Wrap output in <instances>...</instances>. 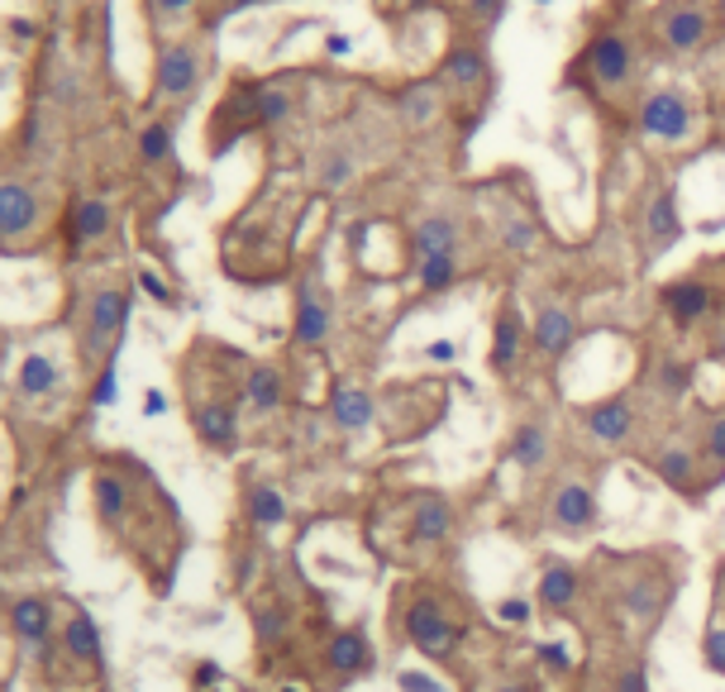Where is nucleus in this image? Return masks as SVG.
Masks as SVG:
<instances>
[{
  "label": "nucleus",
  "instance_id": "f257e3e1",
  "mask_svg": "<svg viewBox=\"0 0 725 692\" xmlns=\"http://www.w3.org/2000/svg\"><path fill=\"white\" fill-rule=\"evenodd\" d=\"M405 630H411V645L420 655H430V659H448L454 655V645H458V630L454 621L434 607L430 597H420L411 602V612H405Z\"/></svg>",
  "mask_w": 725,
  "mask_h": 692
},
{
  "label": "nucleus",
  "instance_id": "f03ea898",
  "mask_svg": "<svg viewBox=\"0 0 725 692\" xmlns=\"http://www.w3.org/2000/svg\"><path fill=\"white\" fill-rule=\"evenodd\" d=\"M640 129L645 134H654V139H688V129H692V110H688V100L678 96V91H654L640 106Z\"/></svg>",
  "mask_w": 725,
  "mask_h": 692
},
{
  "label": "nucleus",
  "instance_id": "7ed1b4c3",
  "mask_svg": "<svg viewBox=\"0 0 725 692\" xmlns=\"http://www.w3.org/2000/svg\"><path fill=\"white\" fill-rule=\"evenodd\" d=\"M201 77V53L192 43H167L158 53V91L163 96H186Z\"/></svg>",
  "mask_w": 725,
  "mask_h": 692
},
{
  "label": "nucleus",
  "instance_id": "20e7f679",
  "mask_svg": "<svg viewBox=\"0 0 725 692\" xmlns=\"http://www.w3.org/2000/svg\"><path fill=\"white\" fill-rule=\"evenodd\" d=\"M129 315V296L120 286H106V292H96L91 301V325H86V354H100L110 344V335L125 325Z\"/></svg>",
  "mask_w": 725,
  "mask_h": 692
},
{
  "label": "nucleus",
  "instance_id": "39448f33",
  "mask_svg": "<svg viewBox=\"0 0 725 692\" xmlns=\"http://www.w3.org/2000/svg\"><path fill=\"white\" fill-rule=\"evenodd\" d=\"M34 215H39L34 192H29L20 177H10L6 186H0V235H6V239H20L24 229L34 225Z\"/></svg>",
  "mask_w": 725,
  "mask_h": 692
},
{
  "label": "nucleus",
  "instance_id": "423d86ee",
  "mask_svg": "<svg viewBox=\"0 0 725 692\" xmlns=\"http://www.w3.org/2000/svg\"><path fill=\"white\" fill-rule=\"evenodd\" d=\"M706 29H712V20H706L702 6H669L663 10V39H669V48H678V53L697 48L706 39Z\"/></svg>",
  "mask_w": 725,
  "mask_h": 692
},
{
  "label": "nucleus",
  "instance_id": "0eeeda50",
  "mask_svg": "<svg viewBox=\"0 0 725 692\" xmlns=\"http://www.w3.org/2000/svg\"><path fill=\"white\" fill-rule=\"evenodd\" d=\"M554 526L559 530H587L597 526V497L583 483H563L554 497Z\"/></svg>",
  "mask_w": 725,
  "mask_h": 692
},
{
  "label": "nucleus",
  "instance_id": "6e6552de",
  "mask_svg": "<svg viewBox=\"0 0 725 692\" xmlns=\"http://www.w3.org/2000/svg\"><path fill=\"white\" fill-rule=\"evenodd\" d=\"M192 421L201 430V440L215 444V450H235L239 440V415L235 407H225V401H206V407H192Z\"/></svg>",
  "mask_w": 725,
  "mask_h": 692
},
{
  "label": "nucleus",
  "instance_id": "1a4fd4ad",
  "mask_svg": "<svg viewBox=\"0 0 725 692\" xmlns=\"http://www.w3.org/2000/svg\"><path fill=\"white\" fill-rule=\"evenodd\" d=\"M587 63H592V72H597L602 86H626V77H630V48H626V39H616V34L597 39L587 48Z\"/></svg>",
  "mask_w": 725,
  "mask_h": 692
},
{
  "label": "nucleus",
  "instance_id": "9d476101",
  "mask_svg": "<svg viewBox=\"0 0 725 692\" xmlns=\"http://www.w3.org/2000/svg\"><path fill=\"white\" fill-rule=\"evenodd\" d=\"M630 425H635V411L626 397H612V401H597V407L587 411V430L606 444H626L630 440Z\"/></svg>",
  "mask_w": 725,
  "mask_h": 692
},
{
  "label": "nucleus",
  "instance_id": "9b49d317",
  "mask_svg": "<svg viewBox=\"0 0 725 692\" xmlns=\"http://www.w3.org/2000/svg\"><path fill=\"white\" fill-rule=\"evenodd\" d=\"M10 630L20 636L24 645H48V630H53V612H48V602L43 597H20L10 607Z\"/></svg>",
  "mask_w": 725,
  "mask_h": 692
},
{
  "label": "nucleus",
  "instance_id": "f8f14e48",
  "mask_svg": "<svg viewBox=\"0 0 725 692\" xmlns=\"http://www.w3.org/2000/svg\"><path fill=\"white\" fill-rule=\"evenodd\" d=\"M706 306H712V292H706V282H697V278L663 286V311H669L678 325H692V321H702V315H706Z\"/></svg>",
  "mask_w": 725,
  "mask_h": 692
},
{
  "label": "nucleus",
  "instance_id": "ddd939ff",
  "mask_svg": "<svg viewBox=\"0 0 725 692\" xmlns=\"http://www.w3.org/2000/svg\"><path fill=\"white\" fill-rule=\"evenodd\" d=\"M325 335H329V311H325L321 292L306 282L301 286V296H296V344L315 349V344H325Z\"/></svg>",
  "mask_w": 725,
  "mask_h": 692
},
{
  "label": "nucleus",
  "instance_id": "4468645a",
  "mask_svg": "<svg viewBox=\"0 0 725 692\" xmlns=\"http://www.w3.org/2000/svg\"><path fill=\"white\" fill-rule=\"evenodd\" d=\"M329 415H335L339 430H368L372 397L362 392V387H335V397H329Z\"/></svg>",
  "mask_w": 725,
  "mask_h": 692
},
{
  "label": "nucleus",
  "instance_id": "2eb2a0df",
  "mask_svg": "<svg viewBox=\"0 0 725 692\" xmlns=\"http://www.w3.org/2000/svg\"><path fill=\"white\" fill-rule=\"evenodd\" d=\"M534 344H540V354L559 358V354L573 344V315H569V311H559V306L540 311V321H534Z\"/></svg>",
  "mask_w": 725,
  "mask_h": 692
},
{
  "label": "nucleus",
  "instance_id": "dca6fc26",
  "mask_svg": "<svg viewBox=\"0 0 725 692\" xmlns=\"http://www.w3.org/2000/svg\"><path fill=\"white\" fill-rule=\"evenodd\" d=\"M325 664L335 673H362L368 669V640H362L358 630H339L325 650Z\"/></svg>",
  "mask_w": 725,
  "mask_h": 692
},
{
  "label": "nucleus",
  "instance_id": "f3484780",
  "mask_svg": "<svg viewBox=\"0 0 725 692\" xmlns=\"http://www.w3.org/2000/svg\"><path fill=\"white\" fill-rule=\"evenodd\" d=\"M434 115H440V86H434V82L405 86V91H401V120L411 129H420V125H430Z\"/></svg>",
  "mask_w": 725,
  "mask_h": 692
},
{
  "label": "nucleus",
  "instance_id": "a211bd4d",
  "mask_svg": "<svg viewBox=\"0 0 725 692\" xmlns=\"http://www.w3.org/2000/svg\"><path fill=\"white\" fill-rule=\"evenodd\" d=\"M454 244H458V225L448 220V215H430V220L415 229V249H420V258L454 253Z\"/></svg>",
  "mask_w": 725,
  "mask_h": 692
},
{
  "label": "nucleus",
  "instance_id": "6ab92c4d",
  "mask_svg": "<svg viewBox=\"0 0 725 692\" xmlns=\"http://www.w3.org/2000/svg\"><path fill=\"white\" fill-rule=\"evenodd\" d=\"M540 602H544V607H554V612L573 607V602H577V573L563 569V564H549L540 573Z\"/></svg>",
  "mask_w": 725,
  "mask_h": 692
},
{
  "label": "nucleus",
  "instance_id": "aec40b11",
  "mask_svg": "<svg viewBox=\"0 0 725 692\" xmlns=\"http://www.w3.org/2000/svg\"><path fill=\"white\" fill-rule=\"evenodd\" d=\"M516 358H520V321L506 311V315H497V329H491V368L511 372Z\"/></svg>",
  "mask_w": 725,
  "mask_h": 692
},
{
  "label": "nucleus",
  "instance_id": "412c9836",
  "mask_svg": "<svg viewBox=\"0 0 725 692\" xmlns=\"http://www.w3.org/2000/svg\"><path fill=\"white\" fill-rule=\"evenodd\" d=\"M448 526H454V516H448V501L444 497H425L415 507V540L420 544H440L448 536Z\"/></svg>",
  "mask_w": 725,
  "mask_h": 692
},
{
  "label": "nucleus",
  "instance_id": "4be33fe9",
  "mask_svg": "<svg viewBox=\"0 0 725 692\" xmlns=\"http://www.w3.org/2000/svg\"><path fill=\"white\" fill-rule=\"evenodd\" d=\"M63 645H67V655L72 659H86V664H100V630H96V621L86 612H77L67 621V636H63Z\"/></svg>",
  "mask_w": 725,
  "mask_h": 692
},
{
  "label": "nucleus",
  "instance_id": "5701e85b",
  "mask_svg": "<svg viewBox=\"0 0 725 692\" xmlns=\"http://www.w3.org/2000/svg\"><path fill=\"white\" fill-rule=\"evenodd\" d=\"M444 82L454 86H483L487 82V57L483 48H454L444 57Z\"/></svg>",
  "mask_w": 725,
  "mask_h": 692
},
{
  "label": "nucleus",
  "instance_id": "b1692460",
  "mask_svg": "<svg viewBox=\"0 0 725 692\" xmlns=\"http://www.w3.org/2000/svg\"><path fill=\"white\" fill-rule=\"evenodd\" d=\"M220 125H229V129H235V139L244 134V129L263 125V120H258V86H239V91L225 100V110H220Z\"/></svg>",
  "mask_w": 725,
  "mask_h": 692
},
{
  "label": "nucleus",
  "instance_id": "393cba45",
  "mask_svg": "<svg viewBox=\"0 0 725 692\" xmlns=\"http://www.w3.org/2000/svg\"><path fill=\"white\" fill-rule=\"evenodd\" d=\"M511 458L520 468H540L549 458V430L544 425H520L516 430V444H511Z\"/></svg>",
  "mask_w": 725,
  "mask_h": 692
},
{
  "label": "nucleus",
  "instance_id": "a878e982",
  "mask_svg": "<svg viewBox=\"0 0 725 692\" xmlns=\"http://www.w3.org/2000/svg\"><path fill=\"white\" fill-rule=\"evenodd\" d=\"M654 468H659V478L669 483V487H678V493H688L692 487V454L688 450H678V444H669V450H659L654 454Z\"/></svg>",
  "mask_w": 725,
  "mask_h": 692
},
{
  "label": "nucleus",
  "instance_id": "bb28decb",
  "mask_svg": "<svg viewBox=\"0 0 725 692\" xmlns=\"http://www.w3.org/2000/svg\"><path fill=\"white\" fill-rule=\"evenodd\" d=\"M53 387H57L53 358H48V354H29L24 368H20V392H24V397H43V392H53Z\"/></svg>",
  "mask_w": 725,
  "mask_h": 692
},
{
  "label": "nucleus",
  "instance_id": "cd10ccee",
  "mask_svg": "<svg viewBox=\"0 0 725 692\" xmlns=\"http://www.w3.org/2000/svg\"><path fill=\"white\" fill-rule=\"evenodd\" d=\"M249 516H253V526H263V530L282 526L286 521V497L278 493V487H258V493L249 497Z\"/></svg>",
  "mask_w": 725,
  "mask_h": 692
},
{
  "label": "nucleus",
  "instance_id": "c85d7f7f",
  "mask_svg": "<svg viewBox=\"0 0 725 692\" xmlns=\"http://www.w3.org/2000/svg\"><path fill=\"white\" fill-rule=\"evenodd\" d=\"M649 235H654L659 249H669V244L683 235V225H678V210H673V196H654V206H649Z\"/></svg>",
  "mask_w": 725,
  "mask_h": 692
},
{
  "label": "nucleus",
  "instance_id": "c756f323",
  "mask_svg": "<svg viewBox=\"0 0 725 692\" xmlns=\"http://www.w3.org/2000/svg\"><path fill=\"white\" fill-rule=\"evenodd\" d=\"M458 278V258L454 253H440V258H420V286L425 292H448Z\"/></svg>",
  "mask_w": 725,
  "mask_h": 692
},
{
  "label": "nucleus",
  "instance_id": "7c9ffc66",
  "mask_svg": "<svg viewBox=\"0 0 725 692\" xmlns=\"http://www.w3.org/2000/svg\"><path fill=\"white\" fill-rule=\"evenodd\" d=\"M244 392H249L253 407L272 411V407L282 401V378H278L272 368H249V382H244Z\"/></svg>",
  "mask_w": 725,
  "mask_h": 692
},
{
  "label": "nucleus",
  "instance_id": "2f4dec72",
  "mask_svg": "<svg viewBox=\"0 0 725 692\" xmlns=\"http://www.w3.org/2000/svg\"><path fill=\"white\" fill-rule=\"evenodd\" d=\"M139 158H143V163H167V158H172V125H167V120L143 125V134H139Z\"/></svg>",
  "mask_w": 725,
  "mask_h": 692
},
{
  "label": "nucleus",
  "instance_id": "473e14b6",
  "mask_svg": "<svg viewBox=\"0 0 725 692\" xmlns=\"http://www.w3.org/2000/svg\"><path fill=\"white\" fill-rule=\"evenodd\" d=\"M626 602H630V612L640 616V621H649V626H654L659 612H663V593H654V579H635L626 587Z\"/></svg>",
  "mask_w": 725,
  "mask_h": 692
},
{
  "label": "nucleus",
  "instance_id": "72a5a7b5",
  "mask_svg": "<svg viewBox=\"0 0 725 692\" xmlns=\"http://www.w3.org/2000/svg\"><path fill=\"white\" fill-rule=\"evenodd\" d=\"M125 501H129L125 483L115 478V473H100V478H96V507H100V516H106V521H120Z\"/></svg>",
  "mask_w": 725,
  "mask_h": 692
},
{
  "label": "nucleus",
  "instance_id": "f704fd0d",
  "mask_svg": "<svg viewBox=\"0 0 725 692\" xmlns=\"http://www.w3.org/2000/svg\"><path fill=\"white\" fill-rule=\"evenodd\" d=\"M286 115H292V96H286V86H258V120L263 125H282Z\"/></svg>",
  "mask_w": 725,
  "mask_h": 692
},
{
  "label": "nucleus",
  "instance_id": "c9c22d12",
  "mask_svg": "<svg viewBox=\"0 0 725 692\" xmlns=\"http://www.w3.org/2000/svg\"><path fill=\"white\" fill-rule=\"evenodd\" d=\"M654 382H659V392H663V397H683L688 387H692V368H688V364H678V358H659Z\"/></svg>",
  "mask_w": 725,
  "mask_h": 692
},
{
  "label": "nucleus",
  "instance_id": "e433bc0d",
  "mask_svg": "<svg viewBox=\"0 0 725 692\" xmlns=\"http://www.w3.org/2000/svg\"><path fill=\"white\" fill-rule=\"evenodd\" d=\"M110 229V206L106 201H82L77 206V235L82 239H100Z\"/></svg>",
  "mask_w": 725,
  "mask_h": 692
},
{
  "label": "nucleus",
  "instance_id": "4c0bfd02",
  "mask_svg": "<svg viewBox=\"0 0 725 692\" xmlns=\"http://www.w3.org/2000/svg\"><path fill=\"white\" fill-rule=\"evenodd\" d=\"M115 382H120V354H110L106 368H100L96 392H91V407H110V401H115Z\"/></svg>",
  "mask_w": 725,
  "mask_h": 692
},
{
  "label": "nucleus",
  "instance_id": "58836bf2",
  "mask_svg": "<svg viewBox=\"0 0 725 692\" xmlns=\"http://www.w3.org/2000/svg\"><path fill=\"white\" fill-rule=\"evenodd\" d=\"M501 239H506V249H516V253L534 249V229L526 220H516V215H506V220H501Z\"/></svg>",
  "mask_w": 725,
  "mask_h": 692
},
{
  "label": "nucleus",
  "instance_id": "ea45409f",
  "mask_svg": "<svg viewBox=\"0 0 725 692\" xmlns=\"http://www.w3.org/2000/svg\"><path fill=\"white\" fill-rule=\"evenodd\" d=\"M702 659H706V664H712L716 673H725V626H712V630H706Z\"/></svg>",
  "mask_w": 725,
  "mask_h": 692
},
{
  "label": "nucleus",
  "instance_id": "a19ab883",
  "mask_svg": "<svg viewBox=\"0 0 725 692\" xmlns=\"http://www.w3.org/2000/svg\"><path fill=\"white\" fill-rule=\"evenodd\" d=\"M349 172H354L349 153H329L325 167H321V182H325V186H344V182H349Z\"/></svg>",
  "mask_w": 725,
  "mask_h": 692
},
{
  "label": "nucleus",
  "instance_id": "79ce46f5",
  "mask_svg": "<svg viewBox=\"0 0 725 692\" xmlns=\"http://www.w3.org/2000/svg\"><path fill=\"white\" fill-rule=\"evenodd\" d=\"M286 636V616L282 612H258V640H282Z\"/></svg>",
  "mask_w": 725,
  "mask_h": 692
},
{
  "label": "nucleus",
  "instance_id": "37998d69",
  "mask_svg": "<svg viewBox=\"0 0 725 692\" xmlns=\"http://www.w3.org/2000/svg\"><path fill=\"white\" fill-rule=\"evenodd\" d=\"M706 454H712V464L725 468V415H716L712 430H706Z\"/></svg>",
  "mask_w": 725,
  "mask_h": 692
},
{
  "label": "nucleus",
  "instance_id": "c03bdc74",
  "mask_svg": "<svg viewBox=\"0 0 725 692\" xmlns=\"http://www.w3.org/2000/svg\"><path fill=\"white\" fill-rule=\"evenodd\" d=\"M616 692H649L645 683V664H626L616 673Z\"/></svg>",
  "mask_w": 725,
  "mask_h": 692
},
{
  "label": "nucleus",
  "instance_id": "a18cd8bd",
  "mask_svg": "<svg viewBox=\"0 0 725 692\" xmlns=\"http://www.w3.org/2000/svg\"><path fill=\"white\" fill-rule=\"evenodd\" d=\"M468 10H473V14H477V20H483V24H501V14H506V6H501V0H473Z\"/></svg>",
  "mask_w": 725,
  "mask_h": 692
},
{
  "label": "nucleus",
  "instance_id": "49530a36",
  "mask_svg": "<svg viewBox=\"0 0 725 692\" xmlns=\"http://www.w3.org/2000/svg\"><path fill=\"white\" fill-rule=\"evenodd\" d=\"M497 616H501L506 626H520V621H526V616H530V602L511 597V602H501V607H497Z\"/></svg>",
  "mask_w": 725,
  "mask_h": 692
},
{
  "label": "nucleus",
  "instance_id": "de8ad7c7",
  "mask_svg": "<svg viewBox=\"0 0 725 692\" xmlns=\"http://www.w3.org/2000/svg\"><path fill=\"white\" fill-rule=\"evenodd\" d=\"M540 659H544L549 669H559V673H563V669L573 664V659H569V650H563V645H540Z\"/></svg>",
  "mask_w": 725,
  "mask_h": 692
},
{
  "label": "nucleus",
  "instance_id": "09e8293b",
  "mask_svg": "<svg viewBox=\"0 0 725 692\" xmlns=\"http://www.w3.org/2000/svg\"><path fill=\"white\" fill-rule=\"evenodd\" d=\"M401 688L405 692H444L434 679H425V673H401Z\"/></svg>",
  "mask_w": 725,
  "mask_h": 692
},
{
  "label": "nucleus",
  "instance_id": "8fccbe9b",
  "mask_svg": "<svg viewBox=\"0 0 725 692\" xmlns=\"http://www.w3.org/2000/svg\"><path fill=\"white\" fill-rule=\"evenodd\" d=\"M143 292H149V296H158V301H172V292H167V282L163 278H158V272H143Z\"/></svg>",
  "mask_w": 725,
  "mask_h": 692
},
{
  "label": "nucleus",
  "instance_id": "3c124183",
  "mask_svg": "<svg viewBox=\"0 0 725 692\" xmlns=\"http://www.w3.org/2000/svg\"><path fill=\"white\" fill-rule=\"evenodd\" d=\"M425 358H434V364H448V358H454V344H448V339H434L430 349H425Z\"/></svg>",
  "mask_w": 725,
  "mask_h": 692
},
{
  "label": "nucleus",
  "instance_id": "603ef678",
  "mask_svg": "<svg viewBox=\"0 0 725 692\" xmlns=\"http://www.w3.org/2000/svg\"><path fill=\"white\" fill-rule=\"evenodd\" d=\"M143 411H149V415H163V411H167V397H163V392H149V397H143Z\"/></svg>",
  "mask_w": 725,
  "mask_h": 692
},
{
  "label": "nucleus",
  "instance_id": "864d4df0",
  "mask_svg": "<svg viewBox=\"0 0 725 692\" xmlns=\"http://www.w3.org/2000/svg\"><path fill=\"white\" fill-rule=\"evenodd\" d=\"M153 10H158V14H182V10H192V6H186V0H158Z\"/></svg>",
  "mask_w": 725,
  "mask_h": 692
},
{
  "label": "nucleus",
  "instance_id": "5fc2aeb1",
  "mask_svg": "<svg viewBox=\"0 0 725 692\" xmlns=\"http://www.w3.org/2000/svg\"><path fill=\"white\" fill-rule=\"evenodd\" d=\"M329 53H335V57L349 53V39H344V34H329Z\"/></svg>",
  "mask_w": 725,
  "mask_h": 692
},
{
  "label": "nucleus",
  "instance_id": "6e6d98bb",
  "mask_svg": "<svg viewBox=\"0 0 725 692\" xmlns=\"http://www.w3.org/2000/svg\"><path fill=\"white\" fill-rule=\"evenodd\" d=\"M716 354H721V364H725V335L716 339Z\"/></svg>",
  "mask_w": 725,
  "mask_h": 692
},
{
  "label": "nucleus",
  "instance_id": "4d7b16f0",
  "mask_svg": "<svg viewBox=\"0 0 725 692\" xmlns=\"http://www.w3.org/2000/svg\"><path fill=\"white\" fill-rule=\"evenodd\" d=\"M497 692H530V688H497Z\"/></svg>",
  "mask_w": 725,
  "mask_h": 692
},
{
  "label": "nucleus",
  "instance_id": "13d9d810",
  "mask_svg": "<svg viewBox=\"0 0 725 692\" xmlns=\"http://www.w3.org/2000/svg\"><path fill=\"white\" fill-rule=\"evenodd\" d=\"M286 692H296V688H286Z\"/></svg>",
  "mask_w": 725,
  "mask_h": 692
},
{
  "label": "nucleus",
  "instance_id": "bf43d9fd",
  "mask_svg": "<svg viewBox=\"0 0 725 692\" xmlns=\"http://www.w3.org/2000/svg\"><path fill=\"white\" fill-rule=\"evenodd\" d=\"M225 692H235V688H225Z\"/></svg>",
  "mask_w": 725,
  "mask_h": 692
}]
</instances>
